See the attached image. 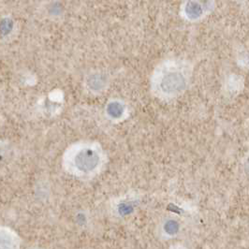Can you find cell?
Segmentation results:
<instances>
[{
	"label": "cell",
	"mask_w": 249,
	"mask_h": 249,
	"mask_svg": "<svg viewBox=\"0 0 249 249\" xmlns=\"http://www.w3.org/2000/svg\"><path fill=\"white\" fill-rule=\"evenodd\" d=\"M132 211H133V206L129 202L127 203L123 202L118 206V213L123 216L129 214Z\"/></svg>",
	"instance_id": "cell-8"
},
{
	"label": "cell",
	"mask_w": 249,
	"mask_h": 249,
	"mask_svg": "<svg viewBox=\"0 0 249 249\" xmlns=\"http://www.w3.org/2000/svg\"><path fill=\"white\" fill-rule=\"evenodd\" d=\"M125 107L119 100H112L106 107V113L112 120H118L124 115Z\"/></svg>",
	"instance_id": "cell-3"
},
{
	"label": "cell",
	"mask_w": 249,
	"mask_h": 249,
	"mask_svg": "<svg viewBox=\"0 0 249 249\" xmlns=\"http://www.w3.org/2000/svg\"><path fill=\"white\" fill-rule=\"evenodd\" d=\"M187 82L188 71L186 66L177 60H167L156 69L151 87L159 98L174 99L187 88Z\"/></svg>",
	"instance_id": "cell-1"
},
{
	"label": "cell",
	"mask_w": 249,
	"mask_h": 249,
	"mask_svg": "<svg viewBox=\"0 0 249 249\" xmlns=\"http://www.w3.org/2000/svg\"><path fill=\"white\" fill-rule=\"evenodd\" d=\"M63 165L72 175L87 177L96 175L103 165V151L92 142H79L66 151Z\"/></svg>",
	"instance_id": "cell-2"
},
{
	"label": "cell",
	"mask_w": 249,
	"mask_h": 249,
	"mask_svg": "<svg viewBox=\"0 0 249 249\" xmlns=\"http://www.w3.org/2000/svg\"><path fill=\"white\" fill-rule=\"evenodd\" d=\"M88 85L90 90L99 92L102 90V88H105V78L100 74L91 75L88 78Z\"/></svg>",
	"instance_id": "cell-6"
},
{
	"label": "cell",
	"mask_w": 249,
	"mask_h": 249,
	"mask_svg": "<svg viewBox=\"0 0 249 249\" xmlns=\"http://www.w3.org/2000/svg\"><path fill=\"white\" fill-rule=\"evenodd\" d=\"M203 13L202 7L199 4V2H187V6L185 7V13L187 18L191 20L198 19Z\"/></svg>",
	"instance_id": "cell-4"
},
{
	"label": "cell",
	"mask_w": 249,
	"mask_h": 249,
	"mask_svg": "<svg viewBox=\"0 0 249 249\" xmlns=\"http://www.w3.org/2000/svg\"><path fill=\"white\" fill-rule=\"evenodd\" d=\"M179 230H180V226L178 224V222L174 219H170V220L166 221L163 226L164 232L170 236L176 235L179 232Z\"/></svg>",
	"instance_id": "cell-7"
},
{
	"label": "cell",
	"mask_w": 249,
	"mask_h": 249,
	"mask_svg": "<svg viewBox=\"0 0 249 249\" xmlns=\"http://www.w3.org/2000/svg\"><path fill=\"white\" fill-rule=\"evenodd\" d=\"M0 246L1 249H16V240L13 234L8 231L2 230L0 237Z\"/></svg>",
	"instance_id": "cell-5"
}]
</instances>
